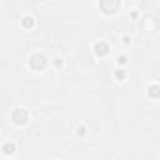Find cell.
Instances as JSON below:
<instances>
[{"instance_id":"cell-1","label":"cell","mask_w":160,"mask_h":160,"mask_svg":"<svg viewBox=\"0 0 160 160\" xmlns=\"http://www.w3.org/2000/svg\"><path fill=\"white\" fill-rule=\"evenodd\" d=\"M47 66V58L42 53H32L30 55V68L32 70H43Z\"/></svg>"},{"instance_id":"cell-2","label":"cell","mask_w":160,"mask_h":160,"mask_svg":"<svg viewBox=\"0 0 160 160\" xmlns=\"http://www.w3.org/2000/svg\"><path fill=\"white\" fill-rule=\"evenodd\" d=\"M12 121H13L15 124H19V126H21V124H25V122L28 121V113H27L25 109H15V111H13V115H12Z\"/></svg>"},{"instance_id":"cell-3","label":"cell","mask_w":160,"mask_h":160,"mask_svg":"<svg viewBox=\"0 0 160 160\" xmlns=\"http://www.w3.org/2000/svg\"><path fill=\"white\" fill-rule=\"evenodd\" d=\"M117 8H119V2H117V0H111V2H102V4H100V10H102L104 13H108V15L113 13Z\"/></svg>"},{"instance_id":"cell-4","label":"cell","mask_w":160,"mask_h":160,"mask_svg":"<svg viewBox=\"0 0 160 160\" xmlns=\"http://www.w3.org/2000/svg\"><path fill=\"white\" fill-rule=\"evenodd\" d=\"M109 53V45L106 43V42H98L96 45H94V55L96 57H106Z\"/></svg>"},{"instance_id":"cell-5","label":"cell","mask_w":160,"mask_h":160,"mask_svg":"<svg viewBox=\"0 0 160 160\" xmlns=\"http://www.w3.org/2000/svg\"><path fill=\"white\" fill-rule=\"evenodd\" d=\"M21 25H23L25 28H32V27H34V19L27 15V17H23V19H21Z\"/></svg>"},{"instance_id":"cell-6","label":"cell","mask_w":160,"mask_h":160,"mask_svg":"<svg viewBox=\"0 0 160 160\" xmlns=\"http://www.w3.org/2000/svg\"><path fill=\"white\" fill-rule=\"evenodd\" d=\"M2 152H4V154H13V152H15V145L8 141V143L2 147Z\"/></svg>"},{"instance_id":"cell-7","label":"cell","mask_w":160,"mask_h":160,"mask_svg":"<svg viewBox=\"0 0 160 160\" xmlns=\"http://www.w3.org/2000/svg\"><path fill=\"white\" fill-rule=\"evenodd\" d=\"M149 96H151V98H158V96H160V89H158V85H152V87L149 89Z\"/></svg>"},{"instance_id":"cell-8","label":"cell","mask_w":160,"mask_h":160,"mask_svg":"<svg viewBox=\"0 0 160 160\" xmlns=\"http://www.w3.org/2000/svg\"><path fill=\"white\" fill-rule=\"evenodd\" d=\"M115 77L119 79V81H122V79L126 77V72H124V70H117V72H115Z\"/></svg>"},{"instance_id":"cell-9","label":"cell","mask_w":160,"mask_h":160,"mask_svg":"<svg viewBox=\"0 0 160 160\" xmlns=\"http://www.w3.org/2000/svg\"><path fill=\"white\" fill-rule=\"evenodd\" d=\"M126 60H128V58H126V57H124V55H121V57H119V58H117V62H119V64H121V66H124V64H126Z\"/></svg>"},{"instance_id":"cell-10","label":"cell","mask_w":160,"mask_h":160,"mask_svg":"<svg viewBox=\"0 0 160 160\" xmlns=\"http://www.w3.org/2000/svg\"><path fill=\"white\" fill-rule=\"evenodd\" d=\"M85 132H87V128H85V126H79V130H77V134H79V136H83Z\"/></svg>"}]
</instances>
